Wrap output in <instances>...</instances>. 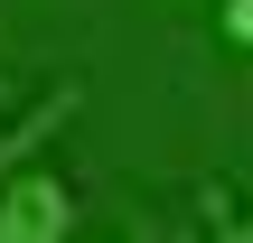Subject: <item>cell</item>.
Here are the masks:
<instances>
[{
	"instance_id": "1",
	"label": "cell",
	"mask_w": 253,
	"mask_h": 243,
	"mask_svg": "<svg viewBox=\"0 0 253 243\" xmlns=\"http://www.w3.org/2000/svg\"><path fill=\"white\" fill-rule=\"evenodd\" d=\"M0 243H75V187L56 169H19L0 187Z\"/></svg>"
},
{
	"instance_id": "2",
	"label": "cell",
	"mask_w": 253,
	"mask_h": 243,
	"mask_svg": "<svg viewBox=\"0 0 253 243\" xmlns=\"http://www.w3.org/2000/svg\"><path fill=\"white\" fill-rule=\"evenodd\" d=\"M75 112H84V84H75V75H66V84H47V94H38V103L0 131V187H9V178H19V169H28V159H38V150H47Z\"/></svg>"
},
{
	"instance_id": "3",
	"label": "cell",
	"mask_w": 253,
	"mask_h": 243,
	"mask_svg": "<svg viewBox=\"0 0 253 243\" xmlns=\"http://www.w3.org/2000/svg\"><path fill=\"white\" fill-rule=\"evenodd\" d=\"M197 206H207V234L216 243H253V206L235 187H197Z\"/></svg>"
},
{
	"instance_id": "4",
	"label": "cell",
	"mask_w": 253,
	"mask_h": 243,
	"mask_svg": "<svg viewBox=\"0 0 253 243\" xmlns=\"http://www.w3.org/2000/svg\"><path fill=\"white\" fill-rule=\"evenodd\" d=\"M216 28H225L235 47H253V0H216Z\"/></svg>"
}]
</instances>
